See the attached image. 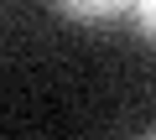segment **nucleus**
Listing matches in <instances>:
<instances>
[{
	"label": "nucleus",
	"instance_id": "nucleus-3",
	"mask_svg": "<svg viewBox=\"0 0 156 140\" xmlns=\"http://www.w3.org/2000/svg\"><path fill=\"white\" fill-rule=\"evenodd\" d=\"M146 140H156V135H146Z\"/></svg>",
	"mask_w": 156,
	"mask_h": 140
},
{
	"label": "nucleus",
	"instance_id": "nucleus-2",
	"mask_svg": "<svg viewBox=\"0 0 156 140\" xmlns=\"http://www.w3.org/2000/svg\"><path fill=\"white\" fill-rule=\"evenodd\" d=\"M135 26L156 42V0H140V5H135Z\"/></svg>",
	"mask_w": 156,
	"mask_h": 140
},
{
	"label": "nucleus",
	"instance_id": "nucleus-1",
	"mask_svg": "<svg viewBox=\"0 0 156 140\" xmlns=\"http://www.w3.org/2000/svg\"><path fill=\"white\" fill-rule=\"evenodd\" d=\"M57 16H68V21H115V16H135V5H125V0H94V5L57 0Z\"/></svg>",
	"mask_w": 156,
	"mask_h": 140
}]
</instances>
